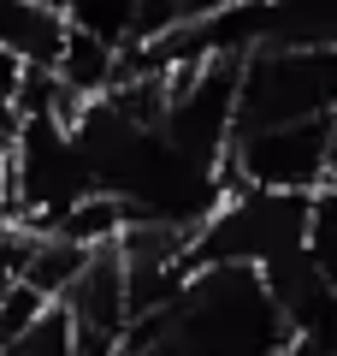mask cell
I'll return each instance as SVG.
<instances>
[{
  "label": "cell",
  "mask_w": 337,
  "mask_h": 356,
  "mask_svg": "<svg viewBox=\"0 0 337 356\" xmlns=\"http://www.w3.org/2000/svg\"><path fill=\"white\" fill-rule=\"evenodd\" d=\"M166 332L184 356H284V315L266 280L237 261L189 267L178 303L166 309Z\"/></svg>",
  "instance_id": "6da1fadb"
},
{
  "label": "cell",
  "mask_w": 337,
  "mask_h": 356,
  "mask_svg": "<svg viewBox=\"0 0 337 356\" xmlns=\"http://www.w3.org/2000/svg\"><path fill=\"white\" fill-rule=\"evenodd\" d=\"M0 196L12 202L24 232H42L71 202L95 196V178H89L77 137H71V113H18L6 172H0Z\"/></svg>",
  "instance_id": "7a4b0ae2"
},
{
  "label": "cell",
  "mask_w": 337,
  "mask_h": 356,
  "mask_svg": "<svg viewBox=\"0 0 337 356\" xmlns=\"http://www.w3.org/2000/svg\"><path fill=\"white\" fill-rule=\"evenodd\" d=\"M308 202L302 191H261V184H225V196L207 208L196 232H189V261H237L261 273L266 261L302 250L308 243Z\"/></svg>",
  "instance_id": "3957f363"
},
{
  "label": "cell",
  "mask_w": 337,
  "mask_h": 356,
  "mask_svg": "<svg viewBox=\"0 0 337 356\" xmlns=\"http://www.w3.org/2000/svg\"><path fill=\"white\" fill-rule=\"evenodd\" d=\"M337 113V48H254L237 60V119L231 131L290 125Z\"/></svg>",
  "instance_id": "277c9868"
},
{
  "label": "cell",
  "mask_w": 337,
  "mask_h": 356,
  "mask_svg": "<svg viewBox=\"0 0 337 356\" xmlns=\"http://www.w3.org/2000/svg\"><path fill=\"white\" fill-rule=\"evenodd\" d=\"M325 154H331V119H290V125L231 131L225 184H261V191L313 196L325 184Z\"/></svg>",
  "instance_id": "5b68a950"
},
{
  "label": "cell",
  "mask_w": 337,
  "mask_h": 356,
  "mask_svg": "<svg viewBox=\"0 0 337 356\" xmlns=\"http://www.w3.org/2000/svg\"><path fill=\"white\" fill-rule=\"evenodd\" d=\"M65 36H71V18L48 0H0V54H12L30 72H53Z\"/></svg>",
  "instance_id": "8992f818"
},
{
  "label": "cell",
  "mask_w": 337,
  "mask_h": 356,
  "mask_svg": "<svg viewBox=\"0 0 337 356\" xmlns=\"http://www.w3.org/2000/svg\"><path fill=\"white\" fill-rule=\"evenodd\" d=\"M308 255L337 291V184H320L308 202Z\"/></svg>",
  "instance_id": "52a82bcc"
}]
</instances>
